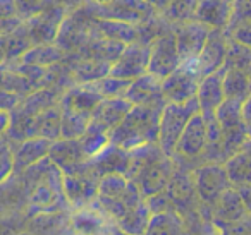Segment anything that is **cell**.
<instances>
[{"label":"cell","mask_w":251,"mask_h":235,"mask_svg":"<svg viewBox=\"0 0 251 235\" xmlns=\"http://www.w3.org/2000/svg\"><path fill=\"white\" fill-rule=\"evenodd\" d=\"M176 170V160L165 155L158 144H151L133 151V163L127 179L136 184L145 199H151L167 192Z\"/></svg>","instance_id":"obj_1"},{"label":"cell","mask_w":251,"mask_h":235,"mask_svg":"<svg viewBox=\"0 0 251 235\" xmlns=\"http://www.w3.org/2000/svg\"><path fill=\"white\" fill-rule=\"evenodd\" d=\"M162 110L160 107H133L129 115L110 132V144L124 151L158 144Z\"/></svg>","instance_id":"obj_2"},{"label":"cell","mask_w":251,"mask_h":235,"mask_svg":"<svg viewBox=\"0 0 251 235\" xmlns=\"http://www.w3.org/2000/svg\"><path fill=\"white\" fill-rule=\"evenodd\" d=\"M145 201L147 199L131 179L122 175H108L100 180L95 206L112 223H119L136 208H140Z\"/></svg>","instance_id":"obj_3"},{"label":"cell","mask_w":251,"mask_h":235,"mask_svg":"<svg viewBox=\"0 0 251 235\" xmlns=\"http://www.w3.org/2000/svg\"><path fill=\"white\" fill-rule=\"evenodd\" d=\"M200 114L198 100H193L186 105H165L160 117V136H158V146L167 156L174 158L177 149L179 139H181L184 129L188 127L189 120Z\"/></svg>","instance_id":"obj_4"},{"label":"cell","mask_w":251,"mask_h":235,"mask_svg":"<svg viewBox=\"0 0 251 235\" xmlns=\"http://www.w3.org/2000/svg\"><path fill=\"white\" fill-rule=\"evenodd\" d=\"M193 177H195L196 196L201 204L200 213H205L227 190L232 189L226 165L222 163H205V165L196 166L193 170Z\"/></svg>","instance_id":"obj_5"},{"label":"cell","mask_w":251,"mask_h":235,"mask_svg":"<svg viewBox=\"0 0 251 235\" xmlns=\"http://www.w3.org/2000/svg\"><path fill=\"white\" fill-rule=\"evenodd\" d=\"M208 148V129L201 114H196L184 129L176 149L174 160L181 165L195 170L203 163V156Z\"/></svg>","instance_id":"obj_6"},{"label":"cell","mask_w":251,"mask_h":235,"mask_svg":"<svg viewBox=\"0 0 251 235\" xmlns=\"http://www.w3.org/2000/svg\"><path fill=\"white\" fill-rule=\"evenodd\" d=\"M201 74L198 70L195 60L182 62L176 72H172L167 79H164V100L165 103L186 105L196 100L201 83Z\"/></svg>","instance_id":"obj_7"},{"label":"cell","mask_w":251,"mask_h":235,"mask_svg":"<svg viewBox=\"0 0 251 235\" xmlns=\"http://www.w3.org/2000/svg\"><path fill=\"white\" fill-rule=\"evenodd\" d=\"M182 60L179 55L177 40H176L172 24L165 29L158 38H155L150 45V64H148V74L158 77V79H167L172 72L181 67Z\"/></svg>","instance_id":"obj_8"},{"label":"cell","mask_w":251,"mask_h":235,"mask_svg":"<svg viewBox=\"0 0 251 235\" xmlns=\"http://www.w3.org/2000/svg\"><path fill=\"white\" fill-rule=\"evenodd\" d=\"M64 4H49V7L38 16L25 21V26L31 36L35 47L38 45H55L62 24L67 18Z\"/></svg>","instance_id":"obj_9"},{"label":"cell","mask_w":251,"mask_h":235,"mask_svg":"<svg viewBox=\"0 0 251 235\" xmlns=\"http://www.w3.org/2000/svg\"><path fill=\"white\" fill-rule=\"evenodd\" d=\"M100 180L88 170V166L79 173L64 175V194L71 211L84 210L95 204L98 197Z\"/></svg>","instance_id":"obj_10"},{"label":"cell","mask_w":251,"mask_h":235,"mask_svg":"<svg viewBox=\"0 0 251 235\" xmlns=\"http://www.w3.org/2000/svg\"><path fill=\"white\" fill-rule=\"evenodd\" d=\"M150 64V45L145 42H134L124 48L117 62L112 66L110 76L124 81H136L148 74Z\"/></svg>","instance_id":"obj_11"},{"label":"cell","mask_w":251,"mask_h":235,"mask_svg":"<svg viewBox=\"0 0 251 235\" xmlns=\"http://www.w3.org/2000/svg\"><path fill=\"white\" fill-rule=\"evenodd\" d=\"M176 40H177L179 55L182 62H191L201 55L203 48L206 45L212 29L198 21H188L181 24H172Z\"/></svg>","instance_id":"obj_12"},{"label":"cell","mask_w":251,"mask_h":235,"mask_svg":"<svg viewBox=\"0 0 251 235\" xmlns=\"http://www.w3.org/2000/svg\"><path fill=\"white\" fill-rule=\"evenodd\" d=\"M131 163H133V151H124L117 146L108 144L100 155L88 162V170L98 180L108 175L127 177L131 172Z\"/></svg>","instance_id":"obj_13"},{"label":"cell","mask_w":251,"mask_h":235,"mask_svg":"<svg viewBox=\"0 0 251 235\" xmlns=\"http://www.w3.org/2000/svg\"><path fill=\"white\" fill-rule=\"evenodd\" d=\"M49 158L52 160V163H55V166L64 175L83 172L90 162L84 155L79 139H59L52 142Z\"/></svg>","instance_id":"obj_14"},{"label":"cell","mask_w":251,"mask_h":235,"mask_svg":"<svg viewBox=\"0 0 251 235\" xmlns=\"http://www.w3.org/2000/svg\"><path fill=\"white\" fill-rule=\"evenodd\" d=\"M131 110H133V105L126 98L101 100L100 105L95 108L93 115H91L90 129L100 132V134L110 136V132L129 115Z\"/></svg>","instance_id":"obj_15"},{"label":"cell","mask_w":251,"mask_h":235,"mask_svg":"<svg viewBox=\"0 0 251 235\" xmlns=\"http://www.w3.org/2000/svg\"><path fill=\"white\" fill-rule=\"evenodd\" d=\"M229 36L226 35V31L210 33L201 55L195 60L201 77L212 76L224 69L227 55H229Z\"/></svg>","instance_id":"obj_16"},{"label":"cell","mask_w":251,"mask_h":235,"mask_svg":"<svg viewBox=\"0 0 251 235\" xmlns=\"http://www.w3.org/2000/svg\"><path fill=\"white\" fill-rule=\"evenodd\" d=\"M246 204H244L243 197H241L239 190L236 187L229 189L213 206H210L205 213H201L206 220H210L217 228H222L226 225H230L234 221H237L239 218H243L244 214H248Z\"/></svg>","instance_id":"obj_17"},{"label":"cell","mask_w":251,"mask_h":235,"mask_svg":"<svg viewBox=\"0 0 251 235\" xmlns=\"http://www.w3.org/2000/svg\"><path fill=\"white\" fill-rule=\"evenodd\" d=\"M126 100L133 107H160L164 108V81L151 74H145L143 77L133 81L126 93Z\"/></svg>","instance_id":"obj_18"},{"label":"cell","mask_w":251,"mask_h":235,"mask_svg":"<svg viewBox=\"0 0 251 235\" xmlns=\"http://www.w3.org/2000/svg\"><path fill=\"white\" fill-rule=\"evenodd\" d=\"M90 36L112 40V42L122 43V45H131L140 40V29L136 24H129V23L91 18Z\"/></svg>","instance_id":"obj_19"},{"label":"cell","mask_w":251,"mask_h":235,"mask_svg":"<svg viewBox=\"0 0 251 235\" xmlns=\"http://www.w3.org/2000/svg\"><path fill=\"white\" fill-rule=\"evenodd\" d=\"M50 148H52V142L43 138L28 139L21 144L12 146L14 149V175H19L49 158Z\"/></svg>","instance_id":"obj_20"},{"label":"cell","mask_w":251,"mask_h":235,"mask_svg":"<svg viewBox=\"0 0 251 235\" xmlns=\"http://www.w3.org/2000/svg\"><path fill=\"white\" fill-rule=\"evenodd\" d=\"M198 105H200V114L201 115H215L217 110L222 107V103L227 100L226 90H224V69L219 72L206 76L200 83L198 90Z\"/></svg>","instance_id":"obj_21"},{"label":"cell","mask_w":251,"mask_h":235,"mask_svg":"<svg viewBox=\"0 0 251 235\" xmlns=\"http://www.w3.org/2000/svg\"><path fill=\"white\" fill-rule=\"evenodd\" d=\"M26 232L33 235H76L71 211L62 213H42L29 216Z\"/></svg>","instance_id":"obj_22"},{"label":"cell","mask_w":251,"mask_h":235,"mask_svg":"<svg viewBox=\"0 0 251 235\" xmlns=\"http://www.w3.org/2000/svg\"><path fill=\"white\" fill-rule=\"evenodd\" d=\"M234 14V2H213V0H206V2H198V9H196V18L195 21L205 24L212 31H227L230 24V19Z\"/></svg>","instance_id":"obj_23"},{"label":"cell","mask_w":251,"mask_h":235,"mask_svg":"<svg viewBox=\"0 0 251 235\" xmlns=\"http://www.w3.org/2000/svg\"><path fill=\"white\" fill-rule=\"evenodd\" d=\"M103 98L98 94V91L93 88V84H73L67 88L60 100V107L66 110L83 112V114L93 115L95 108L100 105Z\"/></svg>","instance_id":"obj_24"},{"label":"cell","mask_w":251,"mask_h":235,"mask_svg":"<svg viewBox=\"0 0 251 235\" xmlns=\"http://www.w3.org/2000/svg\"><path fill=\"white\" fill-rule=\"evenodd\" d=\"M67 69L71 72L74 84H91L110 76L112 66L107 62L95 59H81V57H69Z\"/></svg>","instance_id":"obj_25"},{"label":"cell","mask_w":251,"mask_h":235,"mask_svg":"<svg viewBox=\"0 0 251 235\" xmlns=\"http://www.w3.org/2000/svg\"><path fill=\"white\" fill-rule=\"evenodd\" d=\"M71 220L76 235H105L112 223L95 204L84 210L71 211Z\"/></svg>","instance_id":"obj_26"},{"label":"cell","mask_w":251,"mask_h":235,"mask_svg":"<svg viewBox=\"0 0 251 235\" xmlns=\"http://www.w3.org/2000/svg\"><path fill=\"white\" fill-rule=\"evenodd\" d=\"M226 35L251 48V2H234V14Z\"/></svg>","instance_id":"obj_27"},{"label":"cell","mask_w":251,"mask_h":235,"mask_svg":"<svg viewBox=\"0 0 251 235\" xmlns=\"http://www.w3.org/2000/svg\"><path fill=\"white\" fill-rule=\"evenodd\" d=\"M186 218L177 211L153 213L145 235H184Z\"/></svg>","instance_id":"obj_28"},{"label":"cell","mask_w":251,"mask_h":235,"mask_svg":"<svg viewBox=\"0 0 251 235\" xmlns=\"http://www.w3.org/2000/svg\"><path fill=\"white\" fill-rule=\"evenodd\" d=\"M227 175L230 179V184L236 189H241L244 186L251 184V149L243 148L237 155H234L226 163Z\"/></svg>","instance_id":"obj_29"},{"label":"cell","mask_w":251,"mask_h":235,"mask_svg":"<svg viewBox=\"0 0 251 235\" xmlns=\"http://www.w3.org/2000/svg\"><path fill=\"white\" fill-rule=\"evenodd\" d=\"M224 90L227 100L244 101L251 94V76L232 67H224Z\"/></svg>","instance_id":"obj_30"},{"label":"cell","mask_w":251,"mask_h":235,"mask_svg":"<svg viewBox=\"0 0 251 235\" xmlns=\"http://www.w3.org/2000/svg\"><path fill=\"white\" fill-rule=\"evenodd\" d=\"M38 122V136L50 142H55L62 139V107L53 105V107L43 110L36 117Z\"/></svg>","instance_id":"obj_31"},{"label":"cell","mask_w":251,"mask_h":235,"mask_svg":"<svg viewBox=\"0 0 251 235\" xmlns=\"http://www.w3.org/2000/svg\"><path fill=\"white\" fill-rule=\"evenodd\" d=\"M64 59H67V55L57 45H38L29 50L19 62L49 69V67H53L57 64H62Z\"/></svg>","instance_id":"obj_32"},{"label":"cell","mask_w":251,"mask_h":235,"mask_svg":"<svg viewBox=\"0 0 251 235\" xmlns=\"http://www.w3.org/2000/svg\"><path fill=\"white\" fill-rule=\"evenodd\" d=\"M162 7V11H157V14L169 24H181V23L195 21L198 2H165L157 4Z\"/></svg>","instance_id":"obj_33"},{"label":"cell","mask_w":251,"mask_h":235,"mask_svg":"<svg viewBox=\"0 0 251 235\" xmlns=\"http://www.w3.org/2000/svg\"><path fill=\"white\" fill-rule=\"evenodd\" d=\"M91 115L62 108V139H81L88 132Z\"/></svg>","instance_id":"obj_34"},{"label":"cell","mask_w":251,"mask_h":235,"mask_svg":"<svg viewBox=\"0 0 251 235\" xmlns=\"http://www.w3.org/2000/svg\"><path fill=\"white\" fill-rule=\"evenodd\" d=\"M151 214L153 213H151V210H150V204H148V201H145V203L141 204L140 208H136L133 213H129L124 220H121L119 223H114V225H117L121 230H124L126 234H129V235H145L148 223H150V220H151Z\"/></svg>","instance_id":"obj_35"},{"label":"cell","mask_w":251,"mask_h":235,"mask_svg":"<svg viewBox=\"0 0 251 235\" xmlns=\"http://www.w3.org/2000/svg\"><path fill=\"white\" fill-rule=\"evenodd\" d=\"M229 55H227L224 67H232V69L243 70L248 76H251V48L234 42V40H229Z\"/></svg>","instance_id":"obj_36"},{"label":"cell","mask_w":251,"mask_h":235,"mask_svg":"<svg viewBox=\"0 0 251 235\" xmlns=\"http://www.w3.org/2000/svg\"><path fill=\"white\" fill-rule=\"evenodd\" d=\"M131 83L133 81H124V79H119V77L114 76H108L101 81H97V83H91L93 88L98 91L103 100H112V98H124L127 90H129Z\"/></svg>","instance_id":"obj_37"},{"label":"cell","mask_w":251,"mask_h":235,"mask_svg":"<svg viewBox=\"0 0 251 235\" xmlns=\"http://www.w3.org/2000/svg\"><path fill=\"white\" fill-rule=\"evenodd\" d=\"M79 142H81V146H83L84 155L88 156V160H91L97 155H100V153L110 144V138L105 134H100V132H97V131L88 129V132L79 139Z\"/></svg>","instance_id":"obj_38"},{"label":"cell","mask_w":251,"mask_h":235,"mask_svg":"<svg viewBox=\"0 0 251 235\" xmlns=\"http://www.w3.org/2000/svg\"><path fill=\"white\" fill-rule=\"evenodd\" d=\"M184 235H219V228L206 220L200 211L186 216V232Z\"/></svg>","instance_id":"obj_39"},{"label":"cell","mask_w":251,"mask_h":235,"mask_svg":"<svg viewBox=\"0 0 251 235\" xmlns=\"http://www.w3.org/2000/svg\"><path fill=\"white\" fill-rule=\"evenodd\" d=\"M0 163H2V182H7L14 175V149L11 142L2 138V149H0Z\"/></svg>","instance_id":"obj_40"},{"label":"cell","mask_w":251,"mask_h":235,"mask_svg":"<svg viewBox=\"0 0 251 235\" xmlns=\"http://www.w3.org/2000/svg\"><path fill=\"white\" fill-rule=\"evenodd\" d=\"M219 235H251V213L244 214L234 223L222 227L219 230Z\"/></svg>","instance_id":"obj_41"},{"label":"cell","mask_w":251,"mask_h":235,"mask_svg":"<svg viewBox=\"0 0 251 235\" xmlns=\"http://www.w3.org/2000/svg\"><path fill=\"white\" fill-rule=\"evenodd\" d=\"M25 98H21L19 94H14L11 91H0V108L2 112H14L16 108L21 105V101Z\"/></svg>","instance_id":"obj_42"},{"label":"cell","mask_w":251,"mask_h":235,"mask_svg":"<svg viewBox=\"0 0 251 235\" xmlns=\"http://www.w3.org/2000/svg\"><path fill=\"white\" fill-rule=\"evenodd\" d=\"M241 115H243V124H244V129H246L248 138H251V94L243 101Z\"/></svg>","instance_id":"obj_43"},{"label":"cell","mask_w":251,"mask_h":235,"mask_svg":"<svg viewBox=\"0 0 251 235\" xmlns=\"http://www.w3.org/2000/svg\"><path fill=\"white\" fill-rule=\"evenodd\" d=\"M237 190H239V194H241V197H243L244 204H246L248 211L251 213V184H250V186L241 187V189H237Z\"/></svg>","instance_id":"obj_44"},{"label":"cell","mask_w":251,"mask_h":235,"mask_svg":"<svg viewBox=\"0 0 251 235\" xmlns=\"http://www.w3.org/2000/svg\"><path fill=\"white\" fill-rule=\"evenodd\" d=\"M105 235H129V234H126L124 230H121L117 225L110 223V225H108V228H107V232H105Z\"/></svg>","instance_id":"obj_45"},{"label":"cell","mask_w":251,"mask_h":235,"mask_svg":"<svg viewBox=\"0 0 251 235\" xmlns=\"http://www.w3.org/2000/svg\"><path fill=\"white\" fill-rule=\"evenodd\" d=\"M244 148H248V149H251V138L246 141V144H244Z\"/></svg>","instance_id":"obj_46"}]
</instances>
